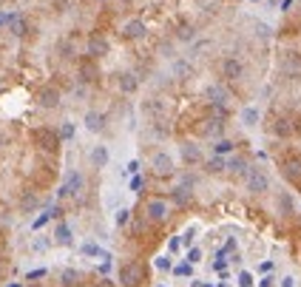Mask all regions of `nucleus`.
<instances>
[{
  "mask_svg": "<svg viewBox=\"0 0 301 287\" xmlns=\"http://www.w3.org/2000/svg\"><path fill=\"white\" fill-rule=\"evenodd\" d=\"M60 134L52 128H37L34 131V145L40 151H48V154H57V148H60Z\"/></svg>",
  "mask_w": 301,
  "mask_h": 287,
  "instance_id": "f257e3e1",
  "label": "nucleus"
},
{
  "mask_svg": "<svg viewBox=\"0 0 301 287\" xmlns=\"http://www.w3.org/2000/svg\"><path fill=\"white\" fill-rule=\"evenodd\" d=\"M168 213H170V205L165 199H160V196L145 202V219L148 222H162V219H168Z\"/></svg>",
  "mask_w": 301,
  "mask_h": 287,
  "instance_id": "f03ea898",
  "label": "nucleus"
},
{
  "mask_svg": "<svg viewBox=\"0 0 301 287\" xmlns=\"http://www.w3.org/2000/svg\"><path fill=\"white\" fill-rule=\"evenodd\" d=\"M142 276H145V270H142V264H136V261H128V264L120 267V284L122 287H136L142 281Z\"/></svg>",
  "mask_w": 301,
  "mask_h": 287,
  "instance_id": "7ed1b4c3",
  "label": "nucleus"
},
{
  "mask_svg": "<svg viewBox=\"0 0 301 287\" xmlns=\"http://www.w3.org/2000/svg\"><path fill=\"white\" fill-rule=\"evenodd\" d=\"M150 168H154L156 176H170L176 165H174V157H170L168 151H156V154L150 157Z\"/></svg>",
  "mask_w": 301,
  "mask_h": 287,
  "instance_id": "20e7f679",
  "label": "nucleus"
},
{
  "mask_svg": "<svg viewBox=\"0 0 301 287\" xmlns=\"http://www.w3.org/2000/svg\"><path fill=\"white\" fill-rule=\"evenodd\" d=\"M244 185H248L250 193L270 191V179H267V174L262 171V168H250V174H248V179H244Z\"/></svg>",
  "mask_w": 301,
  "mask_h": 287,
  "instance_id": "39448f33",
  "label": "nucleus"
},
{
  "mask_svg": "<svg viewBox=\"0 0 301 287\" xmlns=\"http://www.w3.org/2000/svg\"><path fill=\"white\" fill-rule=\"evenodd\" d=\"M60 100H62V94H60L57 86H43L37 91V105H40V108H57Z\"/></svg>",
  "mask_w": 301,
  "mask_h": 287,
  "instance_id": "423d86ee",
  "label": "nucleus"
},
{
  "mask_svg": "<svg viewBox=\"0 0 301 287\" xmlns=\"http://www.w3.org/2000/svg\"><path fill=\"white\" fill-rule=\"evenodd\" d=\"M116 86L122 94H136L140 91V74L136 71H120L116 74Z\"/></svg>",
  "mask_w": 301,
  "mask_h": 287,
  "instance_id": "0eeeda50",
  "label": "nucleus"
},
{
  "mask_svg": "<svg viewBox=\"0 0 301 287\" xmlns=\"http://www.w3.org/2000/svg\"><path fill=\"white\" fill-rule=\"evenodd\" d=\"M282 174H284V179H290V182H301V157L298 154H290V157L284 159Z\"/></svg>",
  "mask_w": 301,
  "mask_h": 287,
  "instance_id": "6e6552de",
  "label": "nucleus"
},
{
  "mask_svg": "<svg viewBox=\"0 0 301 287\" xmlns=\"http://www.w3.org/2000/svg\"><path fill=\"white\" fill-rule=\"evenodd\" d=\"M80 191H82V176L77 171H68V176H66V182L60 188V196H77Z\"/></svg>",
  "mask_w": 301,
  "mask_h": 287,
  "instance_id": "1a4fd4ad",
  "label": "nucleus"
},
{
  "mask_svg": "<svg viewBox=\"0 0 301 287\" xmlns=\"http://www.w3.org/2000/svg\"><path fill=\"white\" fill-rule=\"evenodd\" d=\"M244 74V66H242L236 57H228V60H222V77L224 80H239Z\"/></svg>",
  "mask_w": 301,
  "mask_h": 287,
  "instance_id": "9d476101",
  "label": "nucleus"
},
{
  "mask_svg": "<svg viewBox=\"0 0 301 287\" xmlns=\"http://www.w3.org/2000/svg\"><path fill=\"white\" fill-rule=\"evenodd\" d=\"M145 35H148V29H145L142 20H128V23L122 26V37H125V40H142Z\"/></svg>",
  "mask_w": 301,
  "mask_h": 287,
  "instance_id": "9b49d317",
  "label": "nucleus"
},
{
  "mask_svg": "<svg viewBox=\"0 0 301 287\" xmlns=\"http://www.w3.org/2000/svg\"><path fill=\"white\" fill-rule=\"evenodd\" d=\"M86 52H88V57H102V54H108V40L100 35H91L86 43Z\"/></svg>",
  "mask_w": 301,
  "mask_h": 287,
  "instance_id": "f8f14e48",
  "label": "nucleus"
},
{
  "mask_svg": "<svg viewBox=\"0 0 301 287\" xmlns=\"http://www.w3.org/2000/svg\"><path fill=\"white\" fill-rule=\"evenodd\" d=\"M82 125H86V131H91V134H100V131L106 128V114L102 111H88L86 114V120H82Z\"/></svg>",
  "mask_w": 301,
  "mask_h": 287,
  "instance_id": "ddd939ff",
  "label": "nucleus"
},
{
  "mask_svg": "<svg viewBox=\"0 0 301 287\" xmlns=\"http://www.w3.org/2000/svg\"><path fill=\"white\" fill-rule=\"evenodd\" d=\"M204 97H208L213 105H228V100H230V94H228L222 86H208L204 88Z\"/></svg>",
  "mask_w": 301,
  "mask_h": 287,
  "instance_id": "4468645a",
  "label": "nucleus"
},
{
  "mask_svg": "<svg viewBox=\"0 0 301 287\" xmlns=\"http://www.w3.org/2000/svg\"><path fill=\"white\" fill-rule=\"evenodd\" d=\"M179 154H182V162L185 165H199L202 162V148L199 145H182Z\"/></svg>",
  "mask_w": 301,
  "mask_h": 287,
  "instance_id": "2eb2a0df",
  "label": "nucleus"
},
{
  "mask_svg": "<svg viewBox=\"0 0 301 287\" xmlns=\"http://www.w3.org/2000/svg\"><path fill=\"white\" fill-rule=\"evenodd\" d=\"M88 162H91V168H106L108 165V148L106 145H94L91 154H88Z\"/></svg>",
  "mask_w": 301,
  "mask_h": 287,
  "instance_id": "dca6fc26",
  "label": "nucleus"
},
{
  "mask_svg": "<svg viewBox=\"0 0 301 287\" xmlns=\"http://www.w3.org/2000/svg\"><path fill=\"white\" fill-rule=\"evenodd\" d=\"M199 233H202V227L199 225H188L185 230H182V233H179V242H182V247H194L196 244V239H199Z\"/></svg>",
  "mask_w": 301,
  "mask_h": 287,
  "instance_id": "f3484780",
  "label": "nucleus"
},
{
  "mask_svg": "<svg viewBox=\"0 0 301 287\" xmlns=\"http://www.w3.org/2000/svg\"><path fill=\"white\" fill-rule=\"evenodd\" d=\"M258 120H262V111H258L256 105H248V108H242V125H248V128H256Z\"/></svg>",
  "mask_w": 301,
  "mask_h": 287,
  "instance_id": "a211bd4d",
  "label": "nucleus"
},
{
  "mask_svg": "<svg viewBox=\"0 0 301 287\" xmlns=\"http://www.w3.org/2000/svg\"><path fill=\"white\" fill-rule=\"evenodd\" d=\"M54 244H71L74 242V236H71V227L66 225V222H60V225L54 227V239H52Z\"/></svg>",
  "mask_w": 301,
  "mask_h": 287,
  "instance_id": "6ab92c4d",
  "label": "nucleus"
},
{
  "mask_svg": "<svg viewBox=\"0 0 301 287\" xmlns=\"http://www.w3.org/2000/svg\"><path fill=\"white\" fill-rule=\"evenodd\" d=\"M170 199L176 202V205H188V202L194 199V191H190L188 185H179V188H174V193H170Z\"/></svg>",
  "mask_w": 301,
  "mask_h": 287,
  "instance_id": "aec40b11",
  "label": "nucleus"
},
{
  "mask_svg": "<svg viewBox=\"0 0 301 287\" xmlns=\"http://www.w3.org/2000/svg\"><path fill=\"white\" fill-rule=\"evenodd\" d=\"M228 171H230L233 176H244V179H248V174H250V165L248 162H244V159H230V162H228Z\"/></svg>",
  "mask_w": 301,
  "mask_h": 287,
  "instance_id": "412c9836",
  "label": "nucleus"
},
{
  "mask_svg": "<svg viewBox=\"0 0 301 287\" xmlns=\"http://www.w3.org/2000/svg\"><path fill=\"white\" fill-rule=\"evenodd\" d=\"M170 71H174V77H179V80H188L190 74H194V69H190V63L188 60H174Z\"/></svg>",
  "mask_w": 301,
  "mask_h": 287,
  "instance_id": "4be33fe9",
  "label": "nucleus"
},
{
  "mask_svg": "<svg viewBox=\"0 0 301 287\" xmlns=\"http://www.w3.org/2000/svg\"><path fill=\"white\" fill-rule=\"evenodd\" d=\"M204 171H208V174H224V171H228V159L224 157L208 159V162H204Z\"/></svg>",
  "mask_w": 301,
  "mask_h": 287,
  "instance_id": "5701e85b",
  "label": "nucleus"
},
{
  "mask_svg": "<svg viewBox=\"0 0 301 287\" xmlns=\"http://www.w3.org/2000/svg\"><path fill=\"white\" fill-rule=\"evenodd\" d=\"M170 273L176 278H188V281H190V278H194V264H190V261H176Z\"/></svg>",
  "mask_w": 301,
  "mask_h": 287,
  "instance_id": "b1692460",
  "label": "nucleus"
},
{
  "mask_svg": "<svg viewBox=\"0 0 301 287\" xmlns=\"http://www.w3.org/2000/svg\"><path fill=\"white\" fill-rule=\"evenodd\" d=\"M273 131H276V137H292V131H296V125H292V122L287 120V117H282V120H276Z\"/></svg>",
  "mask_w": 301,
  "mask_h": 287,
  "instance_id": "393cba45",
  "label": "nucleus"
},
{
  "mask_svg": "<svg viewBox=\"0 0 301 287\" xmlns=\"http://www.w3.org/2000/svg\"><path fill=\"white\" fill-rule=\"evenodd\" d=\"M9 32H12L14 37H23V35L28 32V23H26L23 18H18V15H14V18H9Z\"/></svg>",
  "mask_w": 301,
  "mask_h": 287,
  "instance_id": "a878e982",
  "label": "nucleus"
},
{
  "mask_svg": "<svg viewBox=\"0 0 301 287\" xmlns=\"http://www.w3.org/2000/svg\"><path fill=\"white\" fill-rule=\"evenodd\" d=\"M154 267L160 270V273H170V270H174V256H170V253L156 256V259H154Z\"/></svg>",
  "mask_w": 301,
  "mask_h": 287,
  "instance_id": "bb28decb",
  "label": "nucleus"
},
{
  "mask_svg": "<svg viewBox=\"0 0 301 287\" xmlns=\"http://www.w3.org/2000/svg\"><path fill=\"white\" fill-rule=\"evenodd\" d=\"M282 71L284 74H292V77H301V60L298 57H287L282 63Z\"/></svg>",
  "mask_w": 301,
  "mask_h": 287,
  "instance_id": "cd10ccee",
  "label": "nucleus"
},
{
  "mask_svg": "<svg viewBox=\"0 0 301 287\" xmlns=\"http://www.w3.org/2000/svg\"><path fill=\"white\" fill-rule=\"evenodd\" d=\"M80 80H82V83L97 80V66H94V63H88V60H82V66H80Z\"/></svg>",
  "mask_w": 301,
  "mask_h": 287,
  "instance_id": "c85d7f7f",
  "label": "nucleus"
},
{
  "mask_svg": "<svg viewBox=\"0 0 301 287\" xmlns=\"http://www.w3.org/2000/svg\"><path fill=\"white\" fill-rule=\"evenodd\" d=\"M204 259V250H202V244H194V247H188L185 250V261H190V264H199V261Z\"/></svg>",
  "mask_w": 301,
  "mask_h": 287,
  "instance_id": "c756f323",
  "label": "nucleus"
},
{
  "mask_svg": "<svg viewBox=\"0 0 301 287\" xmlns=\"http://www.w3.org/2000/svg\"><path fill=\"white\" fill-rule=\"evenodd\" d=\"M202 134L204 137H216V134H222V120H204V125H202Z\"/></svg>",
  "mask_w": 301,
  "mask_h": 287,
  "instance_id": "7c9ffc66",
  "label": "nucleus"
},
{
  "mask_svg": "<svg viewBox=\"0 0 301 287\" xmlns=\"http://www.w3.org/2000/svg\"><path fill=\"white\" fill-rule=\"evenodd\" d=\"M82 253H86V256H97V259H108V253L102 250V247H100V244H94V242H86L80 247Z\"/></svg>",
  "mask_w": 301,
  "mask_h": 287,
  "instance_id": "2f4dec72",
  "label": "nucleus"
},
{
  "mask_svg": "<svg viewBox=\"0 0 301 287\" xmlns=\"http://www.w3.org/2000/svg\"><path fill=\"white\" fill-rule=\"evenodd\" d=\"M236 284L239 287H256V278H253L250 270H239V273H236Z\"/></svg>",
  "mask_w": 301,
  "mask_h": 287,
  "instance_id": "473e14b6",
  "label": "nucleus"
},
{
  "mask_svg": "<svg viewBox=\"0 0 301 287\" xmlns=\"http://www.w3.org/2000/svg\"><path fill=\"white\" fill-rule=\"evenodd\" d=\"M62 284H66V287H77V284H80V273H77V270H62Z\"/></svg>",
  "mask_w": 301,
  "mask_h": 287,
  "instance_id": "72a5a7b5",
  "label": "nucleus"
},
{
  "mask_svg": "<svg viewBox=\"0 0 301 287\" xmlns=\"http://www.w3.org/2000/svg\"><path fill=\"white\" fill-rule=\"evenodd\" d=\"M230 151H233L230 139H219V142L213 145V154H216V157H224V154H230Z\"/></svg>",
  "mask_w": 301,
  "mask_h": 287,
  "instance_id": "f704fd0d",
  "label": "nucleus"
},
{
  "mask_svg": "<svg viewBox=\"0 0 301 287\" xmlns=\"http://www.w3.org/2000/svg\"><path fill=\"white\" fill-rule=\"evenodd\" d=\"M57 134H60V139H66V142H68V139H74V122H62Z\"/></svg>",
  "mask_w": 301,
  "mask_h": 287,
  "instance_id": "c9c22d12",
  "label": "nucleus"
},
{
  "mask_svg": "<svg viewBox=\"0 0 301 287\" xmlns=\"http://www.w3.org/2000/svg\"><path fill=\"white\" fill-rule=\"evenodd\" d=\"M182 250H185V247H182V242H179V233L170 236V239H168V253H170V256H176V253H182Z\"/></svg>",
  "mask_w": 301,
  "mask_h": 287,
  "instance_id": "e433bc0d",
  "label": "nucleus"
},
{
  "mask_svg": "<svg viewBox=\"0 0 301 287\" xmlns=\"http://www.w3.org/2000/svg\"><path fill=\"white\" fill-rule=\"evenodd\" d=\"M142 108H145V111H148V114H162V103H160V100H156V97H150L148 103L142 105Z\"/></svg>",
  "mask_w": 301,
  "mask_h": 287,
  "instance_id": "4c0bfd02",
  "label": "nucleus"
},
{
  "mask_svg": "<svg viewBox=\"0 0 301 287\" xmlns=\"http://www.w3.org/2000/svg\"><path fill=\"white\" fill-rule=\"evenodd\" d=\"M194 37H196V32H194L190 26H182V29L176 32V40H182V43H188V40H194Z\"/></svg>",
  "mask_w": 301,
  "mask_h": 287,
  "instance_id": "58836bf2",
  "label": "nucleus"
},
{
  "mask_svg": "<svg viewBox=\"0 0 301 287\" xmlns=\"http://www.w3.org/2000/svg\"><path fill=\"white\" fill-rule=\"evenodd\" d=\"M276 284H278V278H276L273 273H267V276H262L256 281V287H276Z\"/></svg>",
  "mask_w": 301,
  "mask_h": 287,
  "instance_id": "ea45409f",
  "label": "nucleus"
},
{
  "mask_svg": "<svg viewBox=\"0 0 301 287\" xmlns=\"http://www.w3.org/2000/svg\"><path fill=\"white\" fill-rule=\"evenodd\" d=\"M273 270H276V261H273V259H267V261H262V264H258V273H262V276L273 273Z\"/></svg>",
  "mask_w": 301,
  "mask_h": 287,
  "instance_id": "a19ab883",
  "label": "nucleus"
},
{
  "mask_svg": "<svg viewBox=\"0 0 301 287\" xmlns=\"http://www.w3.org/2000/svg\"><path fill=\"white\" fill-rule=\"evenodd\" d=\"M278 287H298V281H296V276H284L278 278Z\"/></svg>",
  "mask_w": 301,
  "mask_h": 287,
  "instance_id": "79ce46f5",
  "label": "nucleus"
},
{
  "mask_svg": "<svg viewBox=\"0 0 301 287\" xmlns=\"http://www.w3.org/2000/svg\"><path fill=\"white\" fill-rule=\"evenodd\" d=\"M48 244H52L48 239H34V244H32V247H34V250L40 253V250H48Z\"/></svg>",
  "mask_w": 301,
  "mask_h": 287,
  "instance_id": "37998d69",
  "label": "nucleus"
},
{
  "mask_svg": "<svg viewBox=\"0 0 301 287\" xmlns=\"http://www.w3.org/2000/svg\"><path fill=\"white\" fill-rule=\"evenodd\" d=\"M116 222H120V225H125V222H128V210H125V208L116 210Z\"/></svg>",
  "mask_w": 301,
  "mask_h": 287,
  "instance_id": "c03bdc74",
  "label": "nucleus"
},
{
  "mask_svg": "<svg viewBox=\"0 0 301 287\" xmlns=\"http://www.w3.org/2000/svg\"><path fill=\"white\" fill-rule=\"evenodd\" d=\"M48 216H52V213H43V216H40V219H37V222H34V227H43L46 222H48Z\"/></svg>",
  "mask_w": 301,
  "mask_h": 287,
  "instance_id": "a18cd8bd",
  "label": "nucleus"
},
{
  "mask_svg": "<svg viewBox=\"0 0 301 287\" xmlns=\"http://www.w3.org/2000/svg\"><path fill=\"white\" fill-rule=\"evenodd\" d=\"M46 276V270H32V273H28V278H43Z\"/></svg>",
  "mask_w": 301,
  "mask_h": 287,
  "instance_id": "49530a36",
  "label": "nucleus"
},
{
  "mask_svg": "<svg viewBox=\"0 0 301 287\" xmlns=\"http://www.w3.org/2000/svg\"><path fill=\"white\" fill-rule=\"evenodd\" d=\"M128 171H131V174H136V171H140V162H136V159H134V162H128Z\"/></svg>",
  "mask_w": 301,
  "mask_h": 287,
  "instance_id": "de8ad7c7",
  "label": "nucleus"
},
{
  "mask_svg": "<svg viewBox=\"0 0 301 287\" xmlns=\"http://www.w3.org/2000/svg\"><path fill=\"white\" fill-rule=\"evenodd\" d=\"M97 287H114V284H111V281H100Z\"/></svg>",
  "mask_w": 301,
  "mask_h": 287,
  "instance_id": "09e8293b",
  "label": "nucleus"
},
{
  "mask_svg": "<svg viewBox=\"0 0 301 287\" xmlns=\"http://www.w3.org/2000/svg\"><path fill=\"white\" fill-rule=\"evenodd\" d=\"M154 287H168V284H165V281H160V284H154Z\"/></svg>",
  "mask_w": 301,
  "mask_h": 287,
  "instance_id": "8fccbe9b",
  "label": "nucleus"
},
{
  "mask_svg": "<svg viewBox=\"0 0 301 287\" xmlns=\"http://www.w3.org/2000/svg\"><path fill=\"white\" fill-rule=\"evenodd\" d=\"M0 278H3V264H0Z\"/></svg>",
  "mask_w": 301,
  "mask_h": 287,
  "instance_id": "3c124183",
  "label": "nucleus"
},
{
  "mask_svg": "<svg viewBox=\"0 0 301 287\" xmlns=\"http://www.w3.org/2000/svg\"><path fill=\"white\" fill-rule=\"evenodd\" d=\"M122 3H131V0H122Z\"/></svg>",
  "mask_w": 301,
  "mask_h": 287,
  "instance_id": "603ef678",
  "label": "nucleus"
},
{
  "mask_svg": "<svg viewBox=\"0 0 301 287\" xmlns=\"http://www.w3.org/2000/svg\"><path fill=\"white\" fill-rule=\"evenodd\" d=\"M0 23H3V18H0Z\"/></svg>",
  "mask_w": 301,
  "mask_h": 287,
  "instance_id": "864d4df0",
  "label": "nucleus"
},
{
  "mask_svg": "<svg viewBox=\"0 0 301 287\" xmlns=\"http://www.w3.org/2000/svg\"><path fill=\"white\" fill-rule=\"evenodd\" d=\"M28 287H34V284H28Z\"/></svg>",
  "mask_w": 301,
  "mask_h": 287,
  "instance_id": "5fc2aeb1",
  "label": "nucleus"
}]
</instances>
